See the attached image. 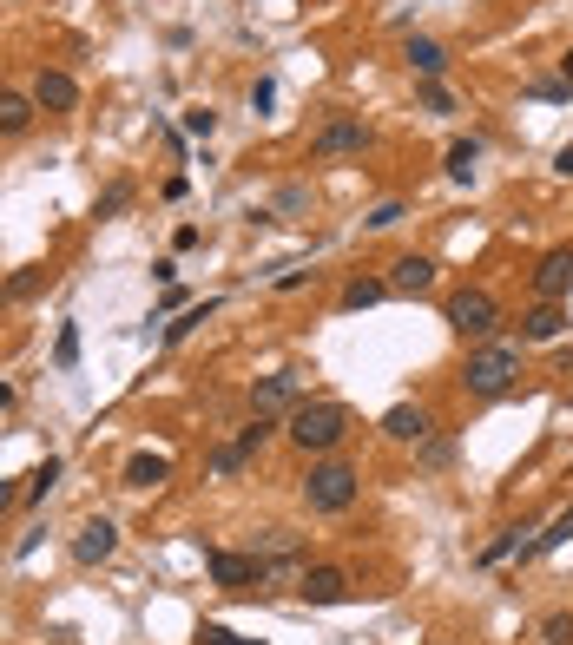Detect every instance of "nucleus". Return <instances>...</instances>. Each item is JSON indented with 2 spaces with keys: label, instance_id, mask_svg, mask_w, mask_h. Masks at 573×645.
<instances>
[{
  "label": "nucleus",
  "instance_id": "obj_12",
  "mask_svg": "<svg viewBox=\"0 0 573 645\" xmlns=\"http://www.w3.org/2000/svg\"><path fill=\"white\" fill-rule=\"evenodd\" d=\"M112 547H119V527H112V520H86L80 540H73V560H80V567H99V560H112Z\"/></svg>",
  "mask_w": 573,
  "mask_h": 645
},
{
  "label": "nucleus",
  "instance_id": "obj_18",
  "mask_svg": "<svg viewBox=\"0 0 573 645\" xmlns=\"http://www.w3.org/2000/svg\"><path fill=\"white\" fill-rule=\"evenodd\" d=\"M165 474H172V468H165V455H132L126 461V488H159Z\"/></svg>",
  "mask_w": 573,
  "mask_h": 645
},
{
  "label": "nucleus",
  "instance_id": "obj_8",
  "mask_svg": "<svg viewBox=\"0 0 573 645\" xmlns=\"http://www.w3.org/2000/svg\"><path fill=\"white\" fill-rule=\"evenodd\" d=\"M297 593L310 599V606H343V599H350V573L343 567H303Z\"/></svg>",
  "mask_w": 573,
  "mask_h": 645
},
{
  "label": "nucleus",
  "instance_id": "obj_28",
  "mask_svg": "<svg viewBox=\"0 0 573 645\" xmlns=\"http://www.w3.org/2000/svg\"><path fill=\"white\" fill-rule=\"evenodd\" d=\"M185 132H191V139H211V132H218V112H211V106H191L185 112Z\"/></svg>",
  "mask_w": 573,
  "mask_h": 645
},
{
  "label": "nucleus",
  "instance_id": "obj_17",
  "mask_svg": "<svg viewBox=\"0 0 573 645\" xmlns=\"http://www.w3.org/2000/svg\"><path fill=\"white\" fill-rule=\"evenodd\" d=\"M567 540H573V507H560L554 527H547L541 540H527V547H521V560H534V553H554V547H567Z\"/></svg>",
  "mask_w": 573,
  "mask_h": 645
},
{
  "label": "nucleus",
  "instance_id": "obj_19",
  "mask_svg": "<svg viewBox=\"0 0 573 645\" xmlns=\"http://www.w3.org/2000/svg\"><path fill=\"white\" fill-rule=\"evenodd\" d=\"M475 158H481L475 139H455V145H448V178H455V185H468V178H475Z\"/></svg>",
  "mask_w": 573,
  "mask_h": 645
},
{
  "label": "nucleus",
  "instance_id": "obj_26",
  "mask_svg": "<svg viewBox=\"0 0 573 645\" xmlns=\"http://www.w3.org/2000/svg\"><path fill=\"white\" fill-rule=\"evenodd\" d=\"M53 481H60V455H47L40 468H33V481H27V501H47V494H53Z\"/></svg>",
  "mask_w": 573,
  "mask_h": 645
},
{
  "label": "nucleus",
  "instance_id": "obj_38",
  "mask_svg": "<svg viewBox=\"0 0 573 645\" xmlns=\"http://www.w3.org/2000/svg\"><path fill=\"white\" fill-rule=\"evenodd\" d=\"M560 73H567V86H573V53H567V60H560Z\"/></svg>",
  "mask_w": 573,
  "mask_h": 645
},
{
  "label": "nucleus",
  "instance_id": "obj_6",
  "mask_svg": "<svg viewBox=\"0 0 573 645\" xmlns=\"http://www.w3.org/2000/svg\"><path fill=\"white\" fill-rule=\"evenodd\" d=\"M205 573H211V586H224V593H257V560H251V553L211 547L205 553Z\"/></svg>",
  "mask_w": 573,
  "mask_h": 645
},
{
  "label": "nucleus",
  "instance_id": "obj_29",
  "mask_svg": "<svg viewBox=\"0 0 573 645\" xmlns=\"http://www.w3.org/2000/svg\"><path fill=\"white\" fill-rule=\"evenodd\" d=\"M422 112H455V99H448L442 79H422Z\"/></svg>",
  "mask_w": 573,
  "mask_h": 645
},
{
  "label": "nucleus",
  "instance_id": "obj_13",
  "mask_svg": "<svg viewBox=\"0 0 573 645\" xmlns=\"http://www.w3.org/2000/svg\"><path fill=\"white\" fill-rule=\"evenodd\" d=\"M560 330H567V310H560V303H534V310L521 316V336H527V343H554Z\"/></svg>",
  "mask_w": 573,
  "mask_h": 645
},
{
  "label": "nucleus",
  "instance_id": "obj_30",
  "mask_svg": "<svg viewBox=\"0 0 573 645\" xmlns=\"http://www.w3.org/2000/svg\"><path fill=\"white\" fill-rule=\"evenodd\" d=\"M126 198H132L126 185H106V191H99V218H119V211H126Z\"/></svg>",
  "mask_w": 573,
  "mask_h": 645
},
{
  "label": "nucleus",
  "instance_id": "obj_14",
  "mask_svg": "<svg viewBox=\"0 0 573 645\" xmlns=\"http://www.w3.org/2000/svg\"><path fill=\"white\" fill-rule=\"evenodd\" d=\"M47 284H53V270H47V264H27V270H14V277L0 284V310H7V303H27V297H40Z\"/></svg>",
  "mask_w": 573,
  "mask_h": 645
},
{
  "label": "nucleus",
  "instance_id": "obj_25",
  "mask_svg": "<svg viewBox=\"0 0 573 645\" xmlns=\"http://www.w3.org/2000/svg\"><path fill=\"white\" fill-rule=\"evenodd\" d=\"M53 369H80V330L60 323V343H53Z\"/></svg>",
  "mask_w": 573,
  "mask_h": 645
},
{
  "label": "nucleus",
  "instance_id": "obj_15",
  "mask_svg": "<svg viewBox=\"0 0 573 645\" xmlns=\"http://www.w3.org/2000/svg\"><path fill=\"white\" fill-rule=\"evenodd\" d=\"M429 284H435V264H429V257H396V277H389V290H402V297H422Z\"/></svg>",
  "mask_w": 573,
  "mask_h": 645
},
{
  "label": "nucleus",
  "instance_id": "obj_1",
  "mask_svg": "<svg viewBox=\"0 0 573 645\" xmlns=\"http://www.w3.org/2000/svg\"><path fill=\"white\" fill-rule=\"evenodd\" d=\"M514 376H521V343H481L462 369V389L481 395V402H494V395H508Z\"/></svg>",
  "mask_w": 573,
  "mask_h": 645
},
{
  "label": "nucleus",
  "instance_id": "obj_32",
  "mask_svg": "<svg viewBox=\"0 0 573 645\" xmlns=\"http://www.w3.org/2000/svg\"><path fill=\"white\" fill-rule=\"evenodd\" d=\"M205 645H264V639H238L231 626H205Z\"/></svg>",
  "mask_w": 573,
  "mask_h": 645
},
{
  "label": "nucleus",
  "instance_id": "obj_24",
  "mask_svg": "<svg viewBox=\"0 0 573 645\" xmlns=\"http://www.w3.org/2000/svg\"><path fill=\"white\" fill-rule=\"evenodd\" d=\"M211 310H218V303H191V310H185V316H178V323H165V343H185V336H191V330H198V323H205V316H211Z\"/></svg>",
  "mask_w": 573,
  "mask_h": 645
},
{
  "label": "nucleus",
  "instance_id": "obj_37",
  "mask_svg": "<svg viewBox=\"0 0 573 645\" xmlns=\"http://www.w3.org/2000/svg\"><path fill=\"white\" fill-rule=\"evenodd\" d=\"M7 507H14V488H7V481H0V514H7Z\"/></svg>",
  "mask_w": 573,
  "mask_h": 645
},
{
  "label": "nucleus",
  "instance_id": "obj_2",
  "mask_svg": "<svg viewBox=\"0 0 573 645\" xmlns=\"http://www.w3.org/2000/svg\"><path fill=\"white\" fill-rule=\"evenodd\" d=\"M284 428H290V441H297L303 455H330L336 441L350 435V415L336 409V402H297Z\"/></svg>",
  "mask_w": 573,
  "mask_h": 645
},
{
  "label": "nucleus",
  "instance_id": "obj_20",
  "mask_svg": "<svg viewBox=\"0 0 573 645\" xmlns=\"http://www.w3.org/2000/svg\"><path fill=\"white\" fill-rule=\"evenodd\" d=\"M27 126H33V99L0 93V132H27Z\"/></svg>",
  "mask_w": 573,
  "mask_h": 645
},
{
  "label": "nucleus",
  "instance_id": "obj_22",
  "mask_svg": "<svg viewBox=\"0 0 573 645\" xmlns=\"http://www.w3.org/2000/svg\"><path fill=\"white\" fill-rule=\"evenodd\" d=\"M389 297V284H382V277H356L350 290H343V310H369V303H382Z\"/></svg>",
  "mask_w": 573,
  "mask_h": 645
},
{
  "label": "nucleus",
  "instance_id": "obj_3",
  "mask_svg": "<svg viewBox=\"0 0 573 645\" xmlns=\"http://www.w3.org/2000/svg\"><path fill=\"white\" fill-rule=\"evenodd\" d=\"M251 560H257V586H297L303 580V540L284 534V527H264L251 540Z\"/></svg>",
  "mask_w": 573,
  "mask_h": 645
},
{
  "label": "nucleus",
  "instance_id": "obj_31",
  "mask_svg": "<svg viewBox=\"0 0 573 645\" xmlns=\"http://www.w3.org/2000/svg\"><path fill=\"white\" fill-rule=\"evenodd\" d=\"M251 106H257V112L277 106V79H257V86H251Z\"/></svg>",
  "mask_w": 573,
  "mask_h": 645
},
{
  "label": "nucleus",
  "instance_id": "obj_4",
  "mask_svg": "<svg viewBox=\"0 0 573 645\" xmlns=\"http://www.w3.org/2000/svg\"><path fill=\"white\" fill-rule=\"evenodd\" d=\"M356 481H363V474H356L350 461H317V468L303 474V501H310V514H350Z\"/></svg>",
  "mask_w": 573,
  "mask_h": 645
},
{
  "label": "nucleus",
  "instance_id": "obj_10",
  "mask_svg": "<svg viewBox=\"0 0 573 645\" xmlns=\"http://www.w3.org/2000/svg\"><path fill=\"white\" fill-rule=\"evenodd\" d=\"M303 402V382L297 376H264L251 389V415H277V409H297Z\"/></svg>",
  "mask_w": 573,
  "mask_h": 645
},
{
  "label": "nucleus",
  "instance_id": "obj_34",
  "mask_svg": "<svg viewBox=\"0 0 573 645\" xmlns=\"http://www.w3.org/2000/svg\"><path fill=\"white\" fill-rule=\"evenodd\" d=\"M277 211H284V218H297V211H303V185H284V191H277Z\"/></svg>",
  "mask_w": 573,
  "mask_h": 645
},
{
  "label": "nucleus",
  "instance_id": "obj_35",
  "mask_svg": "<svg viewBox=\"0 0 573 645\" xmlns=\"http://www.w3.org/2000/svg\"><path fill=\"white\" fill-rule=\"evenodd\" d=\"M389 224H402V205H376L369 211V231H389Z\"/></svg>",
  "mask_w": 573,
  "mask_h": 645
},
{
  "label": "nucleus",
  "instance_id": "obj_23",
  "mask_svg": "<svg viewBox=\"0 0 573 645\" xmlns=\"http://www.w3.org/2000/svg\"><path fill=\"white\" fill-rule=\"evenodd\" d=\"M271 435H277V422H271V415H251V422L238 428V448H244V455H257V448H264Z\"/></svg>",
  "mask_w": 573,
  "mask_h": 645
},
{
  "label": "nucleus",
  "instance_id": "obj_16",
  "mask_svg": "<svg viewBox=\"0 0 573 645\" xmlns=\"http://www.w3.org/2000/svg\"><path fill=\"white\" fill-rule=\"evenodd\" d=\"M382 435H389V441H429V415L402 402V409H389V415H382Z\"/></svg>",
  "mask_w": 573,
  "mask_h": 645
},
{
  "label": "nucleus",
  "instance_id": "obj_36",
  "mask_svg": "<svg viewBox=\"0 0 573 645\" xmlns=\"http://www.w3.org/2000/svg\"><path fill=\"white\" fill-rule=\"evenodd\" d=\"M554 172H560V178H573V145H567V152L554 158Z\"/></svg>",
  "mask_w": 573,
  "mask_h": 645
},
{
  "label": "nucleus",
  "instance_id": "obj_21",
  "mask_svg": "<svg viewBox=\"0 0 573 645\" xmlns=\"http://www.w3.org/2000/svg\"><path fill=\"white\" fill-rule=\"evenodd\" d=\"M409 66H415V73H422V79H435V73H442V66H448V53L435 47V40H409Z\"/></svg>",
  "mask_w": 573,
  "mask_h": 645
},
{
  "label": "nucleus",
  "instance_id": "obj_9",
  "mask_svg": "<svg viewBox=\"0 0 573 645\" xmlns=\"http://www.w3.org/2000/svg\"><path fill=\"white\" fill-rule=\"evenodd\" d=\"M369 145V126L363 119H330V126L317 132V145H310V152L317 158H350V152H363Z\"/></svg>",
  "mask_w": 573,
  "mask_h": 645
},
{
  "label": "nucleus",
  "instance_id": "obj_27",
  "mask_svg": "<svg viewBox=\"0 0 573 645\" xmlns=\"http://www.w3.org/2000/svg\"><path fill=\"white\" fill-rule=\"evenodd\" d=\"M244 461H251V455H244L238 441H224L218 455H211V474H224V481H231V474H244Z\"/></svg>",
  "mask_w": 573,
  "mask_h": 645
},
{
  "label": "nucleus",
  "instance_id": "obj_7",
  "mask_svg": "<svg viewBox=\"0 0 573 645\" xmlns=\"http://www.w3.org/2000/svg\"><path fill=\"white\" fill-rule=\"evenodd\" d=\"M573 290V244H554V251L534 264V297L541 303H560Z\"/></svg>",
  "mask_w": 573,
  "mask_h": 645
},
{
  "label": "nucleus",
  "instance_id": "obj_33",
  "mask_svg": "<svg viewBox=\"0 0 573 645\" xmlns=\"http://www.w3.org/2000/svg\"><path fill=\"white\" fill-rule=\"evenodd\" d=\"M514 534H521V527H508L501 540H488V553H481V560H488V567H494V560H508V553H514Z\"/></svg>",
  "mask_w": 573,
  "mask_h": 645
},
{
  "label": "nucleus",
  "instance_id": "obj_11",
  "mask_svg": "<svg viewBox=\"0 0 573 645\" xmlns=\"http://www.w3.org/2000/svg\"><path fill=\"white\" fill-rule=\"evenodd\" d=\"M33 106H40V112H73V106H80L73 73H47V66H40V79H33Z\"/></svg>",
  "mask_w": 573,
  "mask_h": 645
},
{
  "label": "nucleus",
  "instance_id": "obj_5",
  "mask_svg": "<svg viewBox=\"0 0 573 645\" xmlns=\"http://www.w3.org/2000/svg\"><path fill=\"white\" fill-rule=\"evenodd\" d=\"M494 323H501V310H494L488 290H455V297H448V330H455V336H468V343H488Z\"/></svg>",
  "mask_w": 573,
  "mask_h": 645
}]
</instances>
